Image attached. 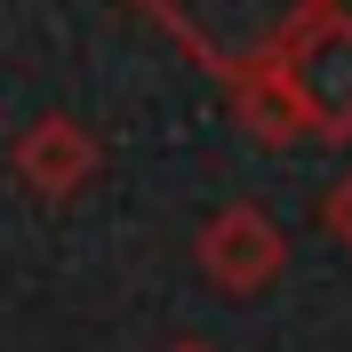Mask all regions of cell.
Wrapping results in <instances>:
<instances>
[{"mask_svg": "<svg viewBox=\"0 0 352 352\" xmlns=\"http://www.w3.org/2000/svg\"><path fill=\"white\" fill-rule=\"evenodd\" d=\"M176 24H184V41L200 56H217V65H264L272 48L312 16V0H160Z\"/></svg>", "mask_w": 352, "mask_h": 352, "instance_id": "obj_1", "label": "cell"}, {"mask_svg": "<svg viewBox=\"0 0 352 352\" xmlns=\"http://www.w3.org/2000/svg\"><path fill=\"white\" fill-rule=\"evenodd\" d=\"M288 96L320 129H352V24H312L288 56Z\"/></svg>", "mask_w": 352, "mask_h": 352, "instance_id": "obj_2", "label": "cell"}, {"mask_svg": "<svg viewBox=\"0 0 352 352\" xmlns=\"http://www.w3.org/2000/svg\"><path fill=\"white\" fill-rule=\"evenodd\" d=\"M208 256H217V272H241V288H248L264 264H272V232H264V217H224L217 241H208Z\"/></svg>", "mask_w": 352, "mask_h": 352, "instance_id": "obj_3", "label": "cell"}, {"mask_svg": "<svg viewBox=\"0 0 352 352\" xmlns=\"http://www.w3.org/2000/svg\"><path fill=\"white\" fill-rule=\"evenodd\" d=\"M336 224H344V232H352V184H344V192H336Z\"/></svg>", "mask_w": 352, "mask_h": 352, "instance_id": "obj_4", "label": "cell"}]
</instances>
